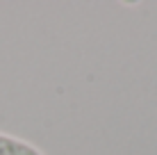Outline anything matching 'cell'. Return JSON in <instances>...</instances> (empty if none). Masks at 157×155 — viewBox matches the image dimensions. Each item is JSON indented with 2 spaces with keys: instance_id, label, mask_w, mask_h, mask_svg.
Segmentation results:
<instances>
[{
  "instance_id": "cell-1",
  "label": "cell",
  "mask_w": 157,
  "mask_h": 155,
  "mask_svg": "<svg viewBox=\"0 0 157 155\" xmlns=\"http://www.w3.org/2000/svg\"><path fill=\"white\" fill-rule=\"evenodd\" d=\"M0 155H43V151L21 137L0 132Z\"/></svg>"
}]
</instances>
